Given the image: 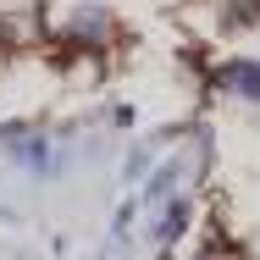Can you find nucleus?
<instances>
[{
	"label": "nucleus",
	"instance_id": "7ed1b4c3",
	"mask_svg": "<svg viewBox=\"0 0 260 260\" xmlns=\"http://www.w3.org/2000/svg\"><path fill=\"white\" fill-rule=\"evenodd\" d=\"M260 17V0H233V11H227V28H244V22H255Z\"/></svg>",
	"mask_w": 260,
	"mask_h": 260
},
{
	"label": "nucleus",
	"instance_id": "f257e3e1",
	"mask_svg": "<svg viewBox=\"0 0 260 260\" xmlns=\"http://www.w3.org/2000/svg\"><path fill=\"white\" fill-rule=\"evenodd\" d=\"M216 83L227 94H238V100H260V61H227L216 72Z\"/></svg>",
	"mask_w": 260,
	"mask_h": 260
},
{
	"label": "nucleus",
	"instance_id": "f03ea898",
	"mask_svg": "<svg viewBox=\"0 0 260 260\" xmlns=\"http://www.w3.org/2000/svg\"><path fill=\"white\" fill-rule=\"evenodd\" d=\"M183 221H188V200H177V205H172V210H166V216H160L155 238H160V244H172V238L183 233Z\"/></svg>",
	"mask_w": 260,
	"mask_h": 260
}]
</instances>
